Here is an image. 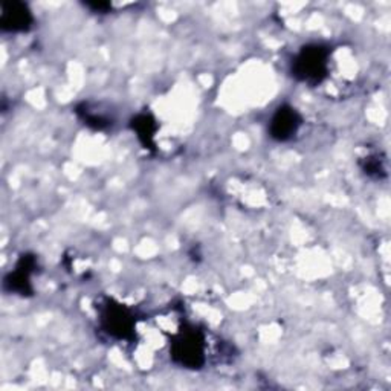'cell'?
<instances>
[{
  "label": "cell",
  "instance_id": "1",
  "mask_svg": "<svg viewBox=\"0 0 391 391\" xmlns=\"http://www.w3.org/2000/svg\"><path fill=\"white\" fill-rule=\"evenodd\" d=\"M298 127V119L297 113L292 109H283L277 117L274 118L272 123V133L275 138L279 139H286L290 134H294Z\"/></svg>",
  "mask_w": 391,
  "mask_h": 391
},
{
  "label": "cell",
  "instance_id": "2",
  "mask_svg": "<svg viewBox=\"0 0 391 391\" xmlns=\"http://www.w3.org/2000/svg\"><path fill=\"white\" fill-rule=\"evenodd\" d=\"M324 68V57L318 48L312 49V51H305L298 63V69L304 75V78L315 77L318 78V72H321Z\"/></svg>",
  "mask_w": 391,
  "mask_h": 391
}]
</instances>
